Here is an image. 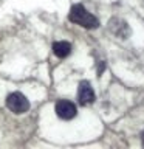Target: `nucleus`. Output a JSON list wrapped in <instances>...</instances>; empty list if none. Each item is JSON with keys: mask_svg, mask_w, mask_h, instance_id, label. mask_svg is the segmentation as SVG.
I'll return each instance as SVG.
<instances>
[{"mask_svg": "<svg viewBox=\"0 0 144 149\" xmlns=\"http://www.w3.org/2000/svg\"><path fill=\"white\" fill-rule=\"evenodd\" d=\"M68 19H70V22L76 23V25H79V26L87 28V30H93V28L99 26V20H98L91 13H88L87 8L81 3H76V5L71 6L70 14H68Z\"/></svg>", "mask_w": 144, "mask_h": 149, "instance_id": "1", "label": "nucleus"}, {"mask_svg": "<svg viewBox=\"0 0 144 149\" xmlns=\"http://www.w3.org/2000/svg\"><path fill=\"white\" fill-rule=\"evenodd\" d=\"M6 107L12 113H25L30 109V101L26 100V96L20 92H12L6 96Z\"/></svg>", "mask_w": 144, "mask_h": 149, "instance_id": "2", "label": "nucleus"}, {"mask_svg": "<svg viewBox=\"0 0 144 149\" xmlns=\"http://www.w3.org/2000/svg\"><path fill=\"white\" fill-rule=\"evenodd\" d=\"M54 110H56V115L62 120H71L78 113V109L74 106V102L68 101V100H59L56 102Z\"/></svg>", "mask_w": 144, "mask_h": 149, "instance_id": "3", "label": "nucleus"}, {"mask_svg": "<svg viewBox=\"0 0 144 149\" xmlns=\"http://www.w3.org/2000/svg\"><path fill=\"white\" fill-rule=\"evenodd\" d=\"M78 100H79V104H82V106H88V104H91V102L96 100L95 90L91 88V86H90L88 81H81L79 82Z\"/></svg>", "mask_w": 144, "mask_h": 149, "instance_id": "4", "label": "nucleus"}, {"mask_svg": "<svg viewBox=\"0 0 144 149\" xmlns=\"http://www.w3.org/2000/svg\"><path fill=\"white\" fill-rule=\"evenodd\" d=\"M109 28H110V31L113 33L116 37H121V39H127L129 34H130L129 25L123 20V19H119V17H113V19H111Z\"/></svg>", "mask_w": 144, "mask_h": 149, "instance_id": "5", "label": "nucleus"}, {"mask_svg": "<svg viewBox=\"0 0 144 149\" xmlns=\"http://www.w3.org/2000/svg\"><path fill=\"white\" fill-rule=\"evenodd\" d=\"M53 51L57 58L64 59L71 53V45H70V42H67V40H57L53 44Z\"/></svg>", "mask_w": 144, "mask_h": 149, "instance_id": "6", "label": "nucleus"}, {"mask_svg": "<svg viewBox=\"0 0 144 149\" xmlns=\"http://www.w3.org/2000/svg\"><path fill=\"white\" fill-rule=\"evenodd\" d=\"M102 70H104V62H101V65H99V70H98V73H102Z\"/></svg>", "mask_w": 144, "mask_h": 149, "instance_id": "7", "label": "nucleus"}, {"mask_svg": "<svg viewBox=\"0 0 144 149\" xmlns=\"http://www.w3.org/2000/svg\"><path fill=\"white\" fill-rule=\"evenodd\" d=\"M143 143H144V132H143Z\"/></svg>", "mask_w": 144, "mask_h": 149, "instance_id": "8", "label": "nucleus"}]
</instances>
